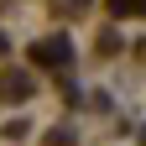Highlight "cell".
I'll return each mask as SVG.
<instances>
[{
  "label": "cell",
  "instance_id": "obj_1",
  "mask_svg": "<svg viewBox=\"0 0 146 146\" xmlns=\"http://www.w3.org/2000/svg\"><path fill=\"white\" fill-rule=\"evenodd\" d=\"M31 58H42L47 68H58V63L68 58V42H63V36H52V42H42V47H31Z\"/></svg>",
  "mask_w": 146,
  "mask_h": 146
}]
</instances>
